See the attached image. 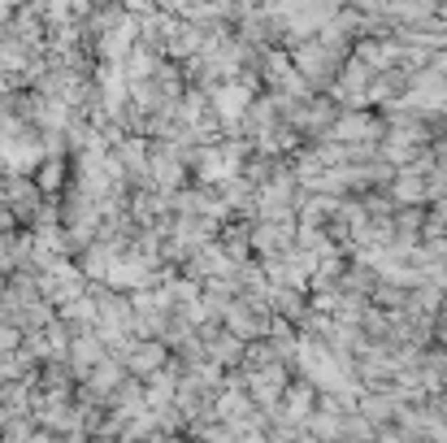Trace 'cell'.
<instances>
[{
  "mask_svg": "<svg viewBox=\"0 0 447 443\" xmlns=\"http://www.w3.org/2000/svg\"><path fill=\"white\" fill-rule=\"evenodd\" d=\"M334 135H339V139H365V135H374V122H365V118H343V122L334 126Z\"/></svg>",
  "mask_w": 447,
  "mask_h": 443,
  "instance_id": "cell-1",
  "label": "cell"
},
{
  "mask_svg": "<svg viewBox=\"0 0 447 443\" xmlns=\"http://www.w3.org/2000/svg\"><path fill=\"white\" fill-rule=\"evenodd\" d=\"M395 191H400V195H409V205H417L426 187H421V178H413V174H409V178H400V187H395Z\"/></svg>",
  "mask_w": 447,
  "mask_h": 443,
  "instance_id": "cell-2",
  "label": "cell"
}]
</instances>
